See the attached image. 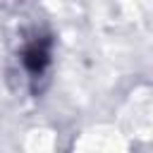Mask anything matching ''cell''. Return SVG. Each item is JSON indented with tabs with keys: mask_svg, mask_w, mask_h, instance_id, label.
Returning a JSON list of instances; mask_svg holds the SVG:
<instances>
[{
	"mask_svg": "<svg viewBox=\"0 0 153 153\" xmlns=\"http://www.w3.org/2000/svg\"><path fill=\"white\" fill-rule=\"evenodd\" d=\"M22 62H24V67H26L29 74H33V76L43 74V69H45L48 62H50V48H48V41H43V38L31 41V43L24 48V53H22Z\"/></svg>",
	"mask_w": 153,
	"mask_h": 153,
	"instance_id": "cell-1",
	"label": "cell"
}]
</instances>
